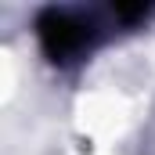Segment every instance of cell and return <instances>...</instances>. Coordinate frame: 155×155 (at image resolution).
<instances>
[{
  "label": "cell",
  "instance_id": "obj_1",
  "mask_svg": "<svg viewBox=\"0 0 155 155\" xmlns=\"http://www.w3.org/2000/svg\"><path fill=\"white\" fill-rule=\"evenodd\" d=\"M40 40H43V47H47L51 58H72V54H79L90 43V29L79 22L76 15L47 11L40 18Z\"/></svg>",
  "mask_w": 155,
  "mask_h": 155
}]
</instances>
